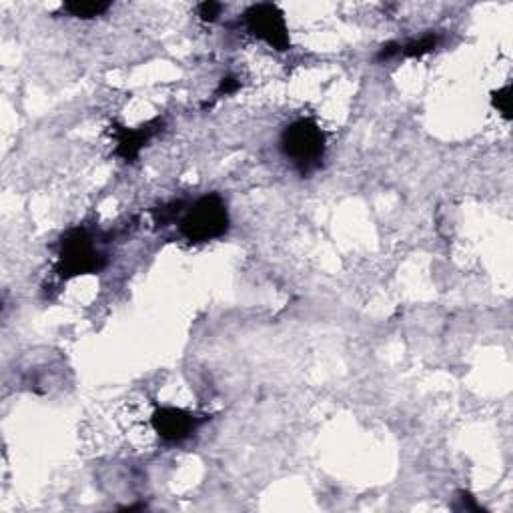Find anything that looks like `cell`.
I'll use <instances>...</instances> for the list:
<instances>
[{
    "label": "cell",
    "instance_id": "9",
    "mask_svg": "<svg viewBox=\"0 0 513 513\" xmlns=\"http://www.w3.org/2000/svg\"><path fill=\"white\" fill-rule=\"evenodd\" d=\"M491 105L493 109H497V113H501L505 119H511V87L505 85L503 89H499L497 93L491 95Z\"/></svg>",
    "mask_w": 513,
    "mask_h": 513
},
{
    "label": "cell",
    "instance_id": "1",
    "mask_svg": "<svg viewBox=\"0 0 513 513\" xmlns=\"http://www.w3.org/2000/svg\"><path fill=\"white\" fill-rule=\"evenodd\" d=\"M279 149L301 175H309L321 167L327 151V139L313 119H297L283 129Z\"/></svg>",
    "mask_w": 513,
    "mask_h": 513
},
{
    "label": "cell",
    "instance_id": "6",
    "mask_svg": "<svg viewBox=\"0 0 513 513\" xmlns=\"http://www.w3.org/2000/svg\"><path fill=\"white\" fill-rule=\"evenodd\" d=\"M161 129V123H149L139 129H127V127H117L115 129V141H117V157H121L127 163H133L143 147L155 137V133Z\"/></svg>",
    "mask_w": 513,
    "mask_h": 513
},
{
    "label": "cell",
    "instance_id": "2",
    "mask_svg": "<svg viewBox=\"0 0 513 513\" xmlns=\"http://www.w3.org/2000/svg\"><path fill=\"white\" fill-rule=\"evenodd\" d=\"M231 225L227 203L221 195L209 193L199 197L181 213L179 233L189 243L201 245L227 235Z\"/></svg>",
    "mask_w": 513,
    "mask_h": 513
},
{
    "label": "cell",
    "instance_id": "7",
    "mask_svg": "<svg viewBox=\"0 0 513 513\" xmlns=\"http://www.w3.org/2000/svg\"><path fill=\"white\" fill-rule=\"evenodd\" d=\"M111 9V3H101V0H73L63 7L75 19H95L105 15Z\"/></svg>",
    "mask_w": 513,
    "mask_h": 513
},
{
    "label": "cell",
    "instance_id": "8",
    "mask_svg": "<svg viewBox=\"0 0 513 513\" xmlns=\"http://www.w3.org/2000/svg\"><path fill=\"white\" fill-rule=\"evenodd\" d=\"M437 45H439L437 35H425L419 41H411L407 45H401L399 55H403V57H423V55L435 51Z\"/></svg>",
    "mask_w": 513,
    "mask_h": 513
},
{
    "label": "cell",
    "instance_id": "10",
    "mask_svg": "<svg viewBox=\"0 0 513 513\" xmlns=\"http://www.w3.org/2000/svg\"><path fill=\"white\" fill-rule=\"evenodd\" d=\"M221 11H223V5L213 3V0H209V3L199 5V17H201L205 23L217 21V17H221Z\"/></svg>",
    "mask_w": 513,
    "mask_h": 513
},
{
    "label": "cell",
    "instance_id": "3",
    "mask_svg": "<svg viewBox=\"0 0 513 513\" xmlns=\"http://www.w3.org/2000/svg\"><path fill=\"white\" fill-rule=\"evenodd\" d=\"M107 259L85 229H71L61 241L59 273L65 279L99 273Z\"/></svg>",
    "mask_w": 513,
    "mask_h": 513
},
{
    "label": "cell",
    "instance_id": "5",
    "mask_svg": "<svg viewBox=\"0 0 513 513\" xmlns=\"http://www.w3.org/2000/svg\"><path fill=\"white\" fill-rule=\"evenodd\" d=\"M205 421H207L205 417H199L187 409L171 407V405L159 407L151 417V425L155 433L167 443L187 441Z\"/></svg>",
    "mask_w": 513,
    "mask_h": 513
},
{
    "label": "cell",
    "instance_id": "4",
    "mask_svg": "<svg viewBox=\"0 0 513 513\" xmlns=\"http://www.w3.org/2000/svg\"><path fill=\"white\" fill-rule=\"evenodd\" d=\"M245 29L253 37H257L259 41H263L265 45H269L279 53L289 51L291 47L289 27L283 11L277 5H271V3L253 5L245 13Z\"/></svg>",
    "mask_w": 513,
    "mask_h": 513
}]
</instances>
